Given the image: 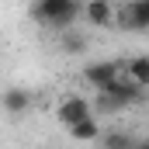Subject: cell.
<instances>
[{"label": "cell", "mask_w": 149, "mask_h": 149, "mask_svg": "<svg viewBox=\"0 0 149 149\" xmlns=\"http://www.w3.org/2000/svg\"><path fill=\"white\" fill-rule=\"evenodd\" d=\"M114 76H121V63H114V59L90 63V66L83 70V80H87V83H94V90H104V87L111 83Z\"/></svg>", "instance_id": "4"}, {"label": "cell", "mask_w": 149, "mask_h": 149, "mask_svg": "<svg viewBox=\"0 0 149 149\" xmlns=\"http://www.w3.org/2000/svg\"><path fill=\"white\" fill-rule=\"evenodd\" d=\"M63 49H70V52H83V42H80V35H70V42H63Z\"/></svg>", "instance_id": "10"}, {"label": "cell", "mask_w": 149, "mask_h": 149, "mask_svg": "<svg viewBox=\"0 0 149 149\" xmlns=\"http://www.w3.org/2000/svg\"><path fill=\"white\" fill-rule=\"evenodd\" d=\"M0 104H3L7 114H24L28 108H31V94H28L24 87H10V90H3Z\"/></svg>", "instance_id": "7"}, {"label": "cell", "mask_w": 149, "mask_h": 149, "mask_svg": "<svg viewBox=\"0 0 149 149\" xmlns=\"http://www.w3.org/2000/svg\"><path fill=\"white\" fill-rule=\"evenodd\" d=\"M56 118H59V121L70 128V125H76V121H83V118H94V104H90L87 97H76V94H70V97H63V101H59Z\"/></svg>", "instance_id": "3"}, {"label": "cell", "mask_w": 149, "mask_h": 149, "mask_svg": "<svg viewBox=\"0 0 149 149\" xmlns=\"http://www.w3.org/2000/svg\"><path fill=\"white\" fill-rule=\"evenodd\" d=\"M97 142H104V149H135V139H132V135H121V132L101 135Z\"/></svg>", "instance_id": "9"}, {"label": "cell", "mask_w": 149, "mask_h": 149, "mask_svg": "<svg viewBox=\"0 0 149 149\" xmlns=\"http://www.w3.org/2000/svg\"><path fill=\"white\" fill-rule=\"evenodd\" d=\"M80 7H83L80 0H35L31 14L45 28H70L80 17Z\"/></svg>", "instance_id": "1"}, {"label": "cell", "mask_w": 149, "mask_h": 149, "mask_svg": "<svg viewBox=\"0 0 149 149\" xmlns=\"http://www.w3.org/2000/svg\"><path fill=\"white\" fill-rule=\"evenodd\" d=\"M118 28L128 31H149V0H128V3H114V21Z\"/></svg>", "instance_id": "2"}, {"label": "cell", "mask_w": 149, "mask_h": 149, "mask_svg": "<svg viewBox=\"0 0 149 149\" xmlns=\"http://www.w3.org/2000/svg\"><path fill=\"white\" fill-rule=\"evenodd\" d=\"M118 3H128V0H118Z\"/></svg>", "instance_id": "11"}, {"label": "cell", "mask_w": 149, "mask_h": 149, "mask_svg": "<svg viewBox=\"0 0 149 149\" xmlns=\"http://www.w3.org/2000/svg\"><path fill=\"white\" fill-rule=\"evenodd\" d=\"M66 135L73 139V142H97L104 132H101V121H97V114L94 118H83V121H76L66 128Z\"/></svg>", "instance_id": "6"}, {"label": "cell", "mask_w": 149, "mask_h": 149, "mask_svg": "<svg viewBox=\"0 0 149 149\" xmlns=\"http://www.w3.org/2000/svg\"><path fill=\"white\" fill-rule=\"evenodd\" d=\"M121 73L128 76L132 83H139V87H149V56H132V59H125V63H121Z\"/></svg>", "instance_id": "8"}, {"label": "cell", "mask_w": 149, "mask_h": 149, "mask_svg": "<svg viewBox=\"0 0 149 149\" xmlns=\"http://www.w3.org/2000/svg\"><path fill=\"white\" fill-rule=\"evenodd\" d=\"M80 14L94 24V28H108L114 21V0H87L80 7Z\"/></svg>", "instance_id": "5"}]
</instances>
